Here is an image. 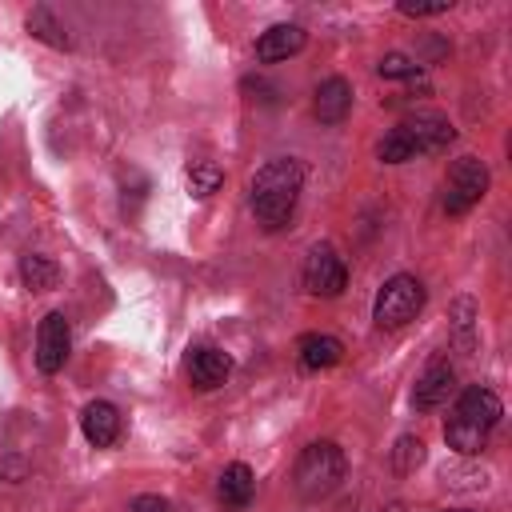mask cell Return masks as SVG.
<instances>
[{"mask_svg":"<svg viewBox=\"0 0 512 512\" xmlns=\"http://www.w3.org/2000/svg\"><path fill=\"white\" fill-rule=\"evenodd\" d=\"M300 188H304V164L300 160L276 156V160L260 164L252 184H248V204H252L256 224L264 232H280L296 212Z\"/></svg>","mask_w":512,"mask_h":512,"instance_id":"cell-1","label":"cell"},{"mask_svg":"<svg viewBox=\"0 0 512 512\" xmlns=\"http://www.w3.org/2000/svg\"><path fill=\"white\" fill-rule=\"evenodd\" d=\"M348 472V460H344V448L336 440H312L304 444V452L296 456V468H292V484L304 500H320L328 492L340 488Z\"/></svg>","mask_w":512,"mask_h":512,"instance_id":"cell-2","label":"cell"},{"mask_svg":"<svg viewBox=\"0 0 512 512\" xmlns=\"http://www.w3.org/2000/svg\"><path fill=\"white\" fill-rule=\"evenodd\" d=\"M424 308V284L408 272H396L380 284L376 300H372V320L376 328H404L408 320H416V312Z\"/></svg>","mask_w":512,"mask_h":512,"instance_id":"cell-3","label":"cell"},{"mask_svg":"<svg viewBox=\"0 0 512 512\" xmlns=\"http://www.w3.org/2000/svg\"><path fill=\"white\" fill-rule=\"evenodd\" d=\"M484 192H488V164L480 156L452 160V168L444 176V212L448 216H464L484 200Z\"/></svg>","mask_w":512,"mask_h":512,"instance_id":"cell-4","label":"cell"},{"mask_svg":"<svg viewBox=\"0 0 512 512\" xmlns=\"http://www.w3.org/2000/svg\"><path fill=\"white\" fill-rule=\"evenodd\" d=\"M300 284L308 296H320V300H332L348 288V264L344 256L332 248V244H312L308 256H304V268H300Z\"/></svg>","mask_w":512,"mask_h":512,"instance_id":"cell-5","label":"cell"},{"mask_svg":"<svg viewBox=\"0 0 512 512\" xmlns=\"http://www.w3.org/2000/svg\"><path fill=\"white\" fill-rule=\"evenodd\" d=\"M72 352V328H68V316L64 312H48L36 328V368L44 376H56L64 368Z\"/></svg>","mask_w":512,"mask_h":512,"instance_id":"cell-6","label":"cell"},{"mask_svg":"<svg viewBox=\"0 0 512 512\" xmlns=\"http://www.w3.org/2000/svg\"><path fill=\"white\" fill-rule=\"evenodd\" d=\"M500 416H504V404L488 384H468L456 396V408H452L456 424H468V428H480V432H492L500 424Z\"/></svg>","mask_w":512,"mask_h":512,"instance_id":"cell-7","label":"cell"},{"mask_svg":"<svg viewBox=\"0 0 512 512\" xmlns=\"http://www.w3.org/2000/svg\"><path fill=\"white\" fill-rule=\"evenodd\" d=\"M408 140H412V148H416V156L420 152H444L452 140H456V128L440 116V112H416V116H408V120H400L396 124Z\"/></svg>","mask_w":512,"mask_h":512,"instance_id":"cell-8","label":"cell"},{"mask_svg":"<svg viewBox=\"0 0 512 512\" xmlns=\"http://www.w3.org/2000/svg\"><path fill=\"white\" fill-rule=\"evenodd\" d=\"M184 368H188V380H192V388H200V392H212V388H220V384L228 380V372H232V360H228V352H220V348H212V344H196V348L188 352Z\"/></svg>","mask_w":512,"mask_h":512,"instance_id":"cell-9","label":"cell"},{"mask_svg":"<svg viewBox=\"0 0 512 512\" xmlns=\"http://www.w3.org/2000/svg\"><path fill=\"white\" fill-rule=\"evenodd\" d=\"M452 384H456V368H452L448 360H432V364L416 376V384H412V408H420V412L440 408V404L452 396Z\"/></svg>","mask_w":512,"mask_h":512,"instance_id":"cell-10","label":"cell"},{"mask_svg":"<svg viewBox=\"0 0 512 512\" xmlns=\"http://www.w3.org/2000/svg\"><path fill=\"white\" fill-rule=\"evenodd\" d=\"M120 408L112 400H88L80 412V432L92 448H112L120 440Z\"/></svg>","mask_w":512,"mask_h":512,"instance_id":"cell-11","label":"cell"},{"mask_svg":"<svg viewBox=\"0 0 512 512\" xmlns=\"http://www.w3.org/2000/svg\"><path fill=\"white\" fill-rule=\"evenodd\" d=\"M352 112V84L344 76H328L312 92V116L320 124H340Z\"/></svg>","mask_w":512,"mask_h":512,"instance_id":"cell-12","label":"cell"},{"mask_svg":"<svg viewBox=\"0 0 512 512\" xmlns=\"http://www.w3.org/2000/svg\"><path fill=\"white\" fill-rule=\"evenodd\" d=\"M304 40H308V32L300 24H272L268 32L256 36V60H264V64L288 60L304 48Z\"/></svg>","mask_w":512,"mask_h":512,"instance_id":"cell-13","label":"cell"},{"mask_svg":"<svg viewBox=\"0 0 512 512\" xmlns=\"http://www.w3.org/2000/svg\"><path fill=\"white\" fill-rule=\"evenodd\" d=\"M296 360L308 372H324V368H336L344 360V344L336 336H328V332H304L296 340Z\"/></svg>","mask_w":512,"mask_h":512,"instance_id":"cell-14","label":"cell"},{"mask_svg":"<svg viewBox=\"0 0 512 512\" xmlns=\"http://www.w3.org/2000/svg\"><path fill=\"white\" fill-rule=\"evenodd\" d=\"M216 496H220L228 508H248L252 496H256V472H252L244 460L224 464V472H220V480H216Z\"/></svg>","mask_w":512,"mask_h":512,"instance_id":"cell-15","label":"cell"},{"mask_svg":"<svg viewBox=\"0 0 512 512\" xmlns=\"http://www.w3.org/2000/svg\"><path fill=\"white\" fill-rule=\"evenodd\" d=\"M20 284L28 292H52L60 284V268L52 256H40V252H24L20 256Z\"/></svg>","mask_w":512,"mask_h":512,"instance_id":"cell-16","label":"cell"},{"mask_svg":"<svg viewBox=\"0 0 512 512\" xmlns=\"http://www.w3.org/2000/svg\"><path fill=\"white\" fill-rule=\"evenodd\" d=\"M184 180H188V192L204 200V196H212V192L224 184V172H220L216 160H192V164L184 168Z\"/></svg>","mask_w":512,"mask_h":512,"instance_id":"cell-17","label":"cell"},{"mask_svg":"<svg viewBox=\"0 0 512 512\" xmlns=\"http://www.w3.org/2000/svg\"><path fill=\"white\" fill-rule=\"evenodd\" d=\"M388 464H392L396 476L416 472V468L424 464V440H420V436H400V440L392 444V452H388Z\"/></svg>","mask_w":512,"mask_h":512,"instance_id":"cell-18","label":"cell"},{"mask_svg":"<svg viewBox=\"0 0 512 512\" xmlns=\"http://www.w3.org/2000/svg\"><path fill=\"white\" fill-rule=\"evenodd\" d=\"M488 436H492V432H480V428H468V424H456V420L444 424V440H448V448H456L460 456H480V448L488 444Z\"/></svg>","mask_w":512,"mask_h":512,"instance_id":"cell-19","label":"cell"},{"mask_svg":"<svg viewBox=\"0 0 512 512\" xmlns=\"http://www.w3.org/2000/svg\"><path fill=\"white\" fill-rule=\"evenodd\" d=\"M28 32H32L36 40L52 44V48H68V44H72L68 32L56 24V16H52L48 8H32V12H28Z\"/></svg>","mask_w":512,"mask_h":512,"instance_id":"cell-20","label":"cell"},{"mask_svg":"<svg viewBox=\"0 0 512 512\" xmlns=\"http://www.w3.org/2000/svg\"><path fill=\"white\" fill-rule=\"evenodd\" d=\"M376 156H380L384 164H404V160H412V156H416V148H412V140H408L400 128H392V132L376 144Z\"/></svg>","mask_w":512,"mask_h":512,"instance_id":"cell-21","label":"cell"},{"mask_svg":"<svg viewBox=\"0 0 512 512\" xmlns=\"http://www.w3.org/2000/svg\"><path fill=\"white\" fill-rule=\"evenodd\" d=\"M376 72H380L384 80H412V76H420V64H416L412 56H404V52H388V56L376 64Z\"/></svg>","mask_w":512,"mask_h":512,"instance_id":"cell-22","label":"cell"},{"mask_svg":"<svg viewBox=\"0 0 512 512\" xmlns=\"http://www.w3.org/2000/svg\"><path fill=\"white\" fill-rule=\"evenodd\" d=\"M472 300H456V308H452V328H456V340H460V348L468 352L472 348Z\"/></svg>","mask_w":512,"mask_h":512,"instance_id":"cell-23","label":"cell"},{"mask_svg":"<svg viewBox=\"0 0 512 512\" xmlns=\"http://www.w3.org/2000/svg\"><path fill=\"white\" fill-rule=\"evenodd\" d=\"M404 16H444L452 8V0H440V4H412V0H400L396 4Z\"/></svg>","mask_w":512,"mask_h":512,"instance_id":"cell-24","label":"cell"},{"mask_svg":"<svg viewBox=\"0 0 512 512\" xmlns=\"http://www.w3.org/2000/svg\"><path fill=\"white\" fill-rule=\"evenodd\" d=\"M128 512H172V504L164 496H156V492H144V496H136L128 504Z\"/></svg>","mask_w":512,"mask_h":512,"instance_id":"cell-25","label":"cell"},{"mask_svg":"<svg viewBox=\"0 0 512 512\" xmlns=\"http://www.w3.org/2000/svg\"><path fill=\"white\" fill-rule=\"evenodd\" d=\"M444 512H464V508H444Z\"/></svg>","mask_w":512,"mask_h":512,"instance_id":"cell-26","label":"cell"}]
</instances>
